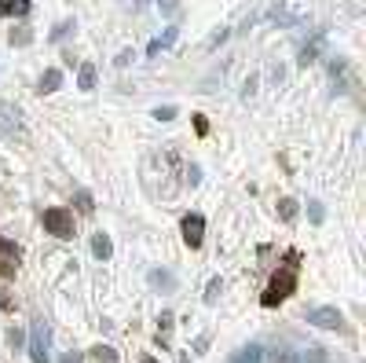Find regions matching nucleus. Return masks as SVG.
<instances>
[{
	"instance_id": "obj_1",
	"label": "nucleus",
	"mask_w": 366,
	"mask_h": 363,
	"mask_svg": "<svg viewBox=\"0 0 366 363\" xmlns=\"http://www.w3.org/2000/svg\"><path fill=\"white\" fill-rule=\"evenodd\" d=\"M293 290H297V264H282L278 272L271 275L267 290L261 294V304H264V308H275V304H282Z\"/></svg>"
},
{
	"instance_id": "obj_2",
	"label": "nucleus",
	"mask_w": 366,
	"mask_h": 363,
	"mask_svg": "<svg viewBox=\"0 0 366 363\" xmlns=\"http://www.w3.org/2000/svg\"><path fill=\"white\" fill-rule=\"evenodd\" d=\"M41 220H44V231L48 235H55V239H74V213L70 209H63V206H52V209H44L41 213Z\"/></svg>"
},
{
	"instance_id": "obj_3",
	"label": "nucleus",
	"mask_w": 366,
	"mask_h": 363,
	"mask_svg": "<svg viewBox=\"0 0 366 363\" xmlns=\"http://www.w3.org/2000/svg\"><path fill=\"white\" fill-rule=\"evenodd\" d=\"M308 323L318 326V331H340L345 326V312L334 308V304H318V308L308 312Z\"/></svg>"
},
{
	"instance_id": "obj_4",
	"label": "nucleus",
	"mask_w": 366,
	"mask_h": 363,
	"mask_svg": "<svg viewBox=\"0 0 366 363\" xmlns=\"http://www.w3.org/2000/svg\"><path fill=\"white\" fill-rule=\"evenodd\" d=\"M180 235H183V242L191 246V250H198L202 239H205V217L202 213H187L180 220Z\"/></svg>"
},
{
	"instance_id": "obj_5",
	"label": "nucleus",
	"mask_w": 366,
	"mask_h": 363,
	"mask_svg": "<svg viewBox=\"0 0 366 363\" xmlns=\"http://www.w3.org/2000/svg\"><path fill=\"white\" fill-rule=\"evenodd\" d=\"M19 261H22V250L11 239L0 235V279H11L19 272Z\"/></svg>"
},
{
	"instance_id": "obj_6",
	"label": "nucleus",
	"mask_w": 366,
	"mask_h": 363,
	"mask_svg": "<svg viewBox=\"0 0 366 363\" xmlns=\"http://www.w3.org/2000/svg\"><path fill=\"white\" fill-rule=\"evenodd\" d=\"M30 360L48 363V334H44V326H33V334H30Z\"/></svg>"
},
{
	"instance_id": "obj_7",
	"label": "nucleus",
	"mask_w": 366,
	"mask_h": 363,
	"mask_svg": "<svg viewBox=\"0 0 366 363\" xmlns=\"http://www.w3.org/2000/svg\"><path fill=\"white\" fill-rule=\"evenodd\" d=\"M59 85H63V70L52 66V70H44V77H41V96H52V92H59Z\"/></svg>"
},
{
	"instance_id": "obj_8",
	"label": "nucleus",
	"mask_w": 366,
	"mask_h": 363,
	"mask_svg": "<svg viewBox=\"0 0 366 363\" xmlns=\"http://www.w3.org/2000/svg\"><path fill=\"white\" fill-rule=\"evenodd\" d=\"M30 11V0H0V19H15V15H26Z\"/></svg>"
},
{
	"instance_id": "obj_9",
	"label": "nucleus",
	"mask_w": 366,
	"mask_h": 363,
	"mask_svg": "<svg viewBox=\"0 0 366 363\" xmlns=\"http://www.w3.org/2000/svg\"><path fill=\"white\" fill-rule=\"evenodd\" d=\"M92 253L99 257V261H110V253H114V242H110V235H92Z\"/></svg>"
},
{
	"instance_id": "obj_10",
	"label": "nucleus",
	"mask_w": 366,
	"mask_h": 363,
	"mask_svg": "<svg viewBox=\"0 0 366 363\" xmlns=\"http://www.w3.org/2000/svg\"><path fill=\"white\" fill-rule=\"evenodd\" d=\"M77 88H81V92H92V88H96V66H92V63L81 66V74H77Z\"/></svg>"
},
{
	"instance_id": "obj_11",
	"label": "nucleus",
	"mask_w": 366,
	"mask_h": 363,
	"mask_svg": "<svg viewBox=\"0 0 366 363\" xmlns=\"http://www.w3.org/2000/svg\"><path fill=\"white\" fill-rule=\"evenodd\" d=\"M231 363H264V349L261 345H250V349H242V353L234 356Z\"/></svg>"
},
{
	"instance_id": "obj_12",
	"label": "nucleus",
	"mask_w": 366,
	"mask_h": 363,
	"mask_svg": "<svg viewBox=\"0 0 366 363\" xmlns=\"http://www.w3.org/2000/svg\"><path fill=\"white\" fill-rule=\"evenodd\" d=\"M172 41H176V26H169V30H165V33H161L158 41H150V55H158L161 48H169Z\"/></svg>"
},
{
	"instance_id": "obj_13",
	"label": "nucleus",
	"mask_w": 366,
	"mask_h": 363,
	"mask_svg": "<svg viewBox=\"0 0 366 363\" xmlns=\"http://www.w3.org/2000/svg\"><path fill=\"white\" fill-rule=\"evenodd\" d=\"M92 356H96L99 363H117V349H110V345H96V349H92Z\"/></svg>"
},
{
	"instance_id": "obj_14",
	"label": "nucleus",
	"mask_w": 366,
	"mask_h": 363,
	"mask_svg": "<svg viewBox=\"0 0 366 363\" xmlns=\"http://www.w3.org/2000/svg\"><path fill=\"white\" fill-rule=\"evenodd\" d=\"M8 118H11V110H8V107H0V133H4V136H15V133H19V121L11 125Z\"/></svg>"
},
{
	"instance_id": "obj_15",
	"label": "nucleus",
	"mask_w": 366,
	"mask_h": 363,
	"mask_svg": "<svg viewBox=\"0 0 366 363\" xmlns=\"http://www.w3.org/2000/svg\"><path fill=\"white\" fill-rule=\"evenodd\" d=\"M304 363H326V349H318V345H312V349H304V356H301Z\"/></svg>"
},
{
	"instance_id": "obj_16",
	"label": "nucleus",
	"mask_w": 366,
	"mask_h": 363,
	"mask_svg": "<svg viewBox=\"0 0 366 363\" xmlns=\"http://www.w3.org/2000/svg\"><path fill=\"white\" fill-rule=\"evenodd\" d=\"M278 217L293 220V217H297V202H293V198H282V202H278Z\"/></svg>"
},
{
	"instance_id": "obj_17",
	"label": "nucleus",
	"mask_w": 366,
	"mask_h": 363,
	"mask_svg": "<svg viewBox=\"0 0 366 363\" xmlns=\"http://www.w3.org/2000/svg\"><path fill=\"white\" fill-rule=\"evenodd\" d=\"M158 342H169V331H172V312H161V320H158Z\"/></svg>"
},
{
	"instance_id": "obj_18",
	"label": "nucleus",
	"mask_w": 366,
	"mask_h": 363,
	"mask_svg": "<svg viewBox=\"0 0 366 363\" xmlns=\"http://www.w3.org/2000/svg\"><path fill=\"white\" fill-rule=\"evenodd\" d=\"M77 209L81 213H96V202H92L88 191H77Z\"/></svg>"
},
{
	"instance_id": "obj_19",
	"label": "nucleus",
	"mask_w": 366,
	"mask_h": 363,
	"mask_svg": "<svg viewBox=\"0 0 366 363\" xmlns=\"http://www.w3.org/2000/svg\"><path fill=\"white\" fill-rule=\"evenodd\" d=\"M150 118H158V121H172L176 118V107H154V114Z\"/></svg>"
},
{
	"instance_id": "obj_20",
	"label": "nucleus",
	"mask_w": 366,
	"mask_h": 363,
	"mask_svg": "<svg viewBox=\"0 0 366 363\" xmlns=\"http://www.w3.org/2000/svg\"><path fill=\"white\" fill-rule=\"evenodd\" d=\"M220 290H223V283H220V279H212V283L205 286V301L212 304V301H216V297H220Z\"/></svg>"
},
{
	"instance_id": "obj_21",
	"label": "nucleus",
	"mask_w": 366,
	"mask_h": 363,
	"mask_svg": "<svg viewBox=\"0 0 366 363\" xmlns=\"http://www.w3.org/2000/svg\"><path fill=\"white\" fill-rule=\"evenodd\" d=\"M33 41V33L30 30H19V33H11V44H30Z\"/></svg>"
},
{
	"instance_id": "obj_22",
	"label": "nucleus",
	"mask_w": 366,
	"mask_h": 363,
	"mask_svg": "<svg viewBox=\"0 0 366 363\" xmlns=\"http://www.w3.org/2000/svg\"><path fill=\"white\" fill-rule=\"evenodd\" d=\"M194 128H198V136H205V133H209V121H205V114H194Z\"/></svg>"
},
{
	"instance_id": "obj_23",
	"label": "nucleus",
	"mask_w": 366,
	"mask_h": 363,
	"mask_svg": "<svg viewBox=\"0 0 366 363\" xmlns=\"http://www.w3.org/2000/svg\"><path fill=\"white\" fill-rule=\"evenodd\" d=\"M308 206H312V209H308L312 220H315V224H323V217H326V213H323V206H318V202H308Z\"/></svg>"
},
{
	"instance_id": "obj_24",
	"label": "nucleus",
	"mask_w": 366,
	"mask_h": 363,
	"mask_svg": "<svg viewBox=\"0 0 366 363\" xmlns=\"http://www.w3.org/2000/svg\"><path fill=\"white\" fill-rule=\"evenodd\" d=\"M161 8L165 11H176V8H180V0H161Z\"/></svg>"
},
{
	"instance_id": "obj_25",
	"label": "nucleus",
	"mask_w": 366,
	"mask_h": 363,
	"mask_svg": "<svg viewBox=\"0 0 366 363\" xmlns=\"http://www.w3.org/2000/svg\"><path fill=\"white\" fill-rule=\"evenodd\" d=\"M63 363H81V356H74V353H70V356H66Z\"/></svg>"
},
{
	"instance_id": "obj_26",
	"label": "nucleus",
	"mask_w": 366,
	"mask_h": 363,
	"mask_svg": "<svg viewBox=\"0 0 366 363\" xmlns=\"http://www.w3.org/2000/svg\"><path fill=\"white\" fill-rule=\"evenodd\" d=\"M143 363H158V360H154V356H143Z\"/></svg>"
}]
</instances>
